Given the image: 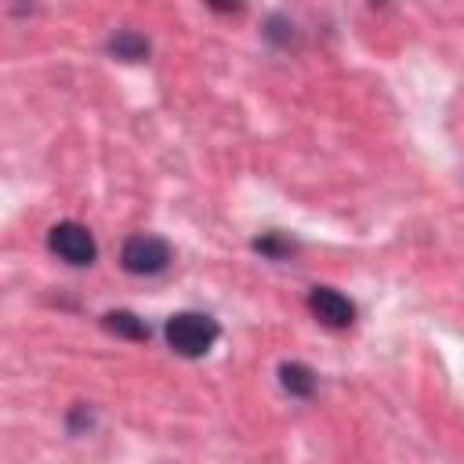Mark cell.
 Returning a JSON list of instances; mask_svg holds the SVG:
<instances>
[{
    "label": "cell",
    "mask_w": 464,
    "mask_h": 464,
    "mask_svg": "<svg viewBox=\"0 0 464 464\" xmlns=\"http://www.w3.org/2000/svg\"><path fill=\"white\" fill-rule=\"evenodd\" d=\"M218 334H221V326H218L210 315H203V312H174V315L167 319V326H163L167 344H170L178 355H185V359L207 355V352L214 348Z\"/></svg>",
    "instance_id": "6da1fadb"
},
{
    "label": "cell",
    "mask_w": 464,
    "mask_h": 464,
    "mask_svg": "<svg viewBox=\"0 0 464 464\" xmlns=\"http://www.w3.org/2000/svg\"><path fill=\"white\" fill-rule=\"evenodd\" d=\"M120 265L130 276H156L170 265V246H167V239L149 236V232L127 236L120 246Z\"/></svg>",
    "instance_id": "7a4b0ae2"
},
{
    "label": "cell",
    "mask_w": 464,
    "mask_h": 464,
    "mask_svg": "<svg viewBox=\"0 0 464 464\" xmlns=\"http://www.w3.org/2000/svg\"><path fill=\"white\" fill-rule=\"evenodd\" d=\"M47 246H51V254H58L65 265H76V268L94 265V257H98V243H94L91 228L80 225V221H58V225H51Z\"/></svg>",
    "instance_id": "3957f363"
},
{
    "label": "cell",
    "mask_w": 464,
    "mask_h": 464,
    "mask_svg": "<svg viewBox=\"0 0 464 464\" xmlns=\"http://www.w3.org/2000/svg\"><path fill=\"white\" fill-rule=\"evenodd\" d=\"M308 312L330 330H348L355 323V304L334 286H312L308 290Z\"/></svg>",
    "instance_id": "277c9868"
},
{
    "label": "cell",
    "mask_w": 464,
    "mask_h": 464,
    "mask_svg": "<svg viewBox=\"0 0 464 464\" xmlns=\"http://www.w3.org/2000/svg\"><path fill=\"white\" fill-rule=\"evenodd\" d=\"M279 384H283V392H290V395H297V399H308V395L315 392L319 377H315V370L304 366V362H283V366H279Z\"/></svg>",
    "instance_id": "5b68a950"
},
{
    "label": "cell",
    "mask_w": 464,
    "mask_h": 464,
    "mask_svg": "<svg viewBox=\"0 0 464 464\" xmlns=\"http://www.w3.org/2000/svg\"><path fill=\"white\" fill-rule=\"evenodd\" d=\"M102 326H105L109 334H116V337H127V341H149L145 319H138L134 312H123V308L105 312V315H102Z\"/></svg>",
    "instance_id": "8992f818"
},
{
    "label": "cell",
    "mask_w": 464,
    "mask_h": 464,
    "mask_svg": "<svg viewBox=\"0 0 464 464\" xmlns=\"http://www.w3.org/2000/svg\"><path fill=\"white\" fill-rule=\"evenodd\" d=\"M109 54H116L123 62H141V58H149V40L134 29H120L109 36Z\"/></svg>",
    "instance_id": "52a82bcc"
},
{
    "label": "cell",
    "mask_w": 464,
    "mask_h": 464,
    "mask_svg": "<svg viewBox=\"0 0 464 464\" xmlns=\"http://www.w3.org/2000/svg\"><path fill=\"white\" fill-rule=\"evenodd\" d=\"M257 254H265V257H272V261H279V257H286V254H294V243L286 239V236H279V232H265V236H257L254 243H250Z\"/></svg>",
    "instance_id": "ba28073f"
},
{
    "label": "cell",
    "mask_w": 464,
    "mask_h": 464,
    "mask_svg": "<svg viewBox=\"0 0 464 464\" xmlns=\"http://www.w3.org/2000/svg\"><path fill=\"white\" fill-rule=\"evenodd\" d=\"M265 36L276 40V44H290V40H294V25H290V18L272 14V18L265 22Z\"/></svg>",
    "instance_id": "9c48e42d"
},
{
    "label": "cell",
    "mask_w": 464,
    "mask_h": 464,
    "mask_svg": "<svg viewBox=\"0 0 464 464\" xmlns=\"http://www.w3.org/2000/svg\"><path fill=\"white\" fill-rule=\"evenodd\" d=\"M203 4L218 14H239L243 11V0H203Z\"/></svg>",
    "instance_id": "30bf717a"
}]
</instances>
